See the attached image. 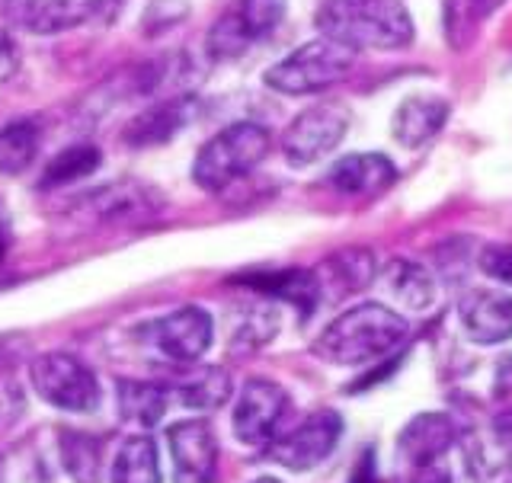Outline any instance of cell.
I'll list each match as a JSON object with an SVG mask.
<instances>
[{
  "mask_svg": "<svg viewBox=\"0 0 512 483\" xmlns=\"http://www.w3.org/2000/svg\"><path fill=\"white\" fill-rule=\"evenodd\" d=\"M407 336L410 324L404 314H397L388 304L365 301L330 320L314 340L311 352L320 362L340 368L375 365L404 346Z\"/></svg>",
  "mask_w": 512,
  "mask_h": 483,
  "instance_id": "6da1fadb",
  "label": "cell"
},
{
  "mask_svg": "<svg viewBox=\"0 0 512 483\" xmlns=\"http://www.w3.org/2000/svg\"><path fill=\"white\" fill-rule=\"evenodd\" d=\"M314 26L352 52H400L413 42V16L404 0H324Z\"/></svg>",
  "mask_w": 512,
  "mask_h": 483,
  "instance_id": "7a4b0ae2",
  "label": "cell"
},
{
  "mask_svg": "<svg viewBox=\"0 0 512 483\" xmlns=\"http://www.w3.org/2000/svg\"><path fill=\"white\" fill-rule=\"evenodd\" d=\"M269 151V132L256 122H234L208 138L196 160H192V180L205 192H221L234 180L247 176Z\"/></svg>",
  "mask_w": 512,
  "mask_h": 483,
  "instance_id": "3957f363",
  "label": "cell"
},
{
  "mask_svg": "<svg viewBox=\"0 0 512 483\" xmlns=\"http://www.w3.org/2000/svg\"><path fill=\"white\" fill-rule=\"evenodd\" d=\"M356 64V52L340 42H333L327 36H317L311 42L298 45L292 55H285L263 74L266 87L285 93V96H308L320 93L352 71Z\"/></svg>",
  "mask_w": 512,
  "mask_h": 483,
  "instance_id": "277c9868",
  "label": "cell"
},
{
  "mask_svg": "<svg viewBox=\"0 0 512 483\" xmlns=\"http://www.w3.org/2000/svg\"><path fill=\"white\" fill-rule=\"evenodd\" d=\"M285 16V0H234L208 29L205 48L215 61H234L247 55L256 42L269 39Z\"/></svg>",
  "mask_w": 512,
  "mask_h": 483,
  "instance_id": "5b68a950",
  "label": "cell"
},
{
  "mask_svg": "<svg viewBox=\"0 0 512 483\" xmlns=\"http://www.w3.org/2000/svg\"><path fill=\"white\" fill-rule=\"evenodd\" d=\"M29 378L36 394L58 410L68 413H93L100 407V384L90 368L68 356V352H42L32 359Z\"/></svg>",
  "mask_w": 512,
  "mask_h": 483,
  "instance_id": "8992f818",
  "label": "cell"
},
{
  "mask_svg": "<svg viewBox=\"0 0 512 483\" xmlns=\"http://www.w3.org/2000/svg\"><path fill=\"white\" fill-rule=\"evenodd\" d=\"M349 132V112L336 103H314L292 119L282 138L285 160L292 167H311L343 144Z\"/></svg>",
  "mask_w": 512,
  "mask_h": 483,
  "instance_id": "52a82bcc",
  "label": "cell"
},
{
  "mask_svg": "<svg viewBox=\"0 0 512 483\" xmlns=\"http://www.w3.org/2000/svg\"><path fill=\"white\" fill-rule=\"evenodd\" d=\"M343 436V416L336 410H317L308 420H301L288 436H276L266 448L263 458L282 464L285 471H311L320 461H327Z\"/></svg>",
  "mask_w": 512,
  "mask_h": 483,
  "instance_id": "ba28073f",
  "label": "cell"
},
{
  "mask_svg": "<svg viewBox=\"0 0 512 483\" xmlns=\"http://www.w3.org/2000/svg\"><path fill=\"white\" fill-rule=\"evenodd\" d=\"M141 336L164 359L189 365L199 362L208 352V346H212L215 324L208 311L196 308V304H186V308H176L164 317H157L154 324L141 330Z\"/></svg>",
  "mask_w": 512,
  "mask_h": 483,
  "instance_id": "9c48e42d",
  "label": "cell"
},
{
  "mask_svg": "<svg viewBox=\"0 0 512 483\" xmlns=\"http://www.w3.org/2000/svg\"><path fill=\"white\" fill-rule=\"evenodd\" d=\"M288 410V394L269 378H250L240 388L234 407V436L237 442L266 448L282 426V416Z\"/></svg>",
  "mask_w": 512,
  "mask_h": 483,
  "instance_id": "30bf717a",
  "label": "cell"
},
{
  "mask_svg": "<svg viewBox=\"0 0 512 483\" xmlns=\"http://www.w3.org/2000/svg\"><path fill=\"white\" fill-rule=\"evenodd\" d=\"M173 480L176 483H212L218 471V442L205 420L176 423L167 432Z\"/></svg>",
  "mask_w": 512,
  "mask_h": 483,
  "instance_id": "8fae6325",
  "label": "cell"
},
{
  "mask_svg": "<svg viewBox=\"0 0 512 483\" xmlns=\"http://www.w3.org/2000/svg\"><path fill=\"white\" fill-rule=\"evenodd\" d=\"M106 7L109 0H7L10 20L36 36L84 26L96 16H106Z\"/></svg>",
  "mask_w": 512,
  "mask_h": 483,
  "instance_id": "7c38bea8",
  "label": "cell"
},
{
  "mask_svg": "<svg viewBox=\"0 0 512 483\" xmlns=\"http://www.w3.org/2000/svg\"><path fill=\"white\" fill-rule=\"evenodd\" d=\"M458 317L464 336L477 346H496L512 340V298L493 288H474L461 298Z\"/></svg>",
  "mask_w": 512,
  "mask_h": 483,
  "instance_id": "4fadbf2b",
  "label": "cell"
},
{
  "mask_svg": "<svg viewBox=\"0 0 512 483\" xmlns=\"http://www.w3.org/2000/svg\"><path fill=\"white\" fill-rule=\"evenodd\" d=\"M196 116V96H170V100H160L154 106H148L128 122L122 141L128 148H157V144H167L170 138H176L183 128Z\"/></svg>",
  "mask_w": 512,
  "mask_h": 483,
  "instance_id": "5bb4252c",
  "label": "cell"
},
{
  "mask_svg": "<svg viewBox=\"0 0 512 483\" xmlns=\"http://www.w3.org/2000/svg\"><path fill=\"white\" fill-rule=\"evenodd\" d=\"M234 282L253 288V292H263L276 301H288L301 317H311L320 308V301H324V288H320L317 269L247 272V276H237Z\"/></svg>",
  "mask_w": 512,
  "mask_h": 483,
  "instance_id": "9a60e30c",
  "label": "cell"
},
{
  "mask_svg": "<svg viewBox=\"0 0 512 483\" xmlns=\"http://www.w3.org/2000/svg\"><path fill=\"white\" fill-rule=\"evenodd\" d=\"M455 439H458V426L445 413H420L400 432L397 452L420 471L429 468V464H439V458L455 445Z\"/></svg>",
  "mask_w": 512,
  "mask_h": 483,
  "instance_id": "2e32d148",
  "label": "cell"
},
{
  "mask_svg": "<svg viewBox=\"0 0 512 483\" xmlns=\"http://www.w3.org/2000/svg\"><path fill=\"white\" fill-rule=\"evenodd\" d=\"M397 176V167L384 154H346L327 170V183L343 196H378Z\"/></svg>",
  "mask_w": 512,
  "mask_h": 483,
  "instance_id": "e0dca14e",
  "label": "cell"
},
{
  "mask_svg": "<svg viewBox=\"0 0 512 483\" xmlns=\"http://www.w3.org/2000/svg\"><path fill=\"white\" fill-rule=\"evenodd\" d=\"M448 122V103L442 96H407L391 116V135L400 148H423Z\"/></svg>",
  "mask_w": 512,
  "mask_h": 483,
  "instance_id": "ac0fdd59",
  "label": "cell"
},
{
  "mask_svg": "<svg viewBox=\"0 0 512 483\" xmlns=\"http://www.w3.org/2000/svg\"><path fill=\"white\" fill-rule=\"evenodd\" d=\"M317 279L324 288V301L356 295L375 282V256L372 250H340L317 269Z\"/></svg>",
  "mask_w": 512,
  "mask_h": 483,
  "instance_id": "d6986e66",
  "label": "cell"
},
{
  "mask_svg": "<svg viewBox=\"0 0 512 483\" xmlns=\"http://www.w3.org/2000/svg\"><path fill=\"white\" fill-rule=\"evenodd\" d=\"M93 208V221H128V218H141L154 212L160 205V199L154 196L151 189H144L138 183H116L106 186L93 196L80 199Z\"/></svg>",
  "mask_w": 512,
  "mask_h": 483,
  "instance_id": "ffe728a7",
  "label": "cell"
},
{
  "mask_svg": "<svg viewBox=\"0 0 512 483\" xmlns=\"http://www.w3.org/2000/svg\"><path fill=\"white\" fill-rule=\"evenodd\" d=\"M384 288L397 304H404L407 311L416 314L429 311L432 301H436V282H432L429 269L413 260H394L384 272Z\"/></svg>",
  "mask_w": 512,
  "mask_h": 483,
  "instance_id": "44dd1931",
  "label": "cell"
},
{
  "mask_svg": "<svg viewBox=\"0 0 512 483\" xmlns=\"http://www.w3.org/2000/svg\"><path fill=\"white\" fill-rule=\"evenodd\" d=\"M116 394H119L122 420L135 423L141 429H154L164 420L167 404H170V391L151 381H119Z\"/></svg>",
  "mask_w": 512,
  "mask_h": 483,
  "instance_id": "7402d4cb",
  "label": "cell"
},
{
  "mask_svg": "<svg viewBox=\"0 0 512 483\" xmlns=\"http://www.w3.org/2000/svg\"><path fill=\"white\" fill-rule=\"evenodd\" d=\"M468 468L477 477H487V474H500L512 464V410H503L493 416V423L487 429V439L484 442H474L468 448Z\"/></svg>",
  "mask_w": 512,
  "mask_h": 483,
  "instance_id": "603a6c76",
  "label": "cell"
},
{
  "mask_svg": "<svg viewBox=\"0 0 512 483\" xmlns=\"http://www.w3.org/2000/svg\"><path fill=\"white\" fill-rule=\"evenodd\" d=\"M42 148V128L32 119H10L0 125V173L20 176Z\"/></svg>",
  "mask_w": 512,
  "mask_h": 483,
  "instance_id": "cb8c5ba5",
  "label": "cell"
},
{
  "mask_svg": "<svg viewBox=\"0 0 512 483\" xmlns=\"http://www.w3.org/2000/svg\"><path fill=\"white\" fill-rule=\"evenodd\" d=\"M500 0H445L442 4V29L445 42L452 52H464L474 39L484 20L493 13Z\"/></svg>",
  "mask_w": 512,
  "mask_h": 483,
  "instance_id": "d4e9b609",
  "label": "cell"
},
{
  "mask_svg": "<svg viewBox=\"0 0 512 483\" xmlns=\"http://www.w3.org/2000/svg\"><path fill=\"white\" fill-rule=\"evenodd\" d=\"M58 455L64 471H68L77 483H100L103 474V442L87 432L61 429L58 436Z\"/></svg>",
  "mask_w": 512,
  "mask_h": 483,
  "instance_id": "484cf974",
  "label": "cell"
},
{
  "mask_svg": "<svg viewBox=\"0 0 512 483\" xmlns=\"http://www.w3.org/2000/svg\"><path fill=\"white\" fill-rule=\"evenodd\" d=\"M231 391H234V384L224 368H202L199 375L176 384L170 394L189 410H218L231 400Z\"/></svg>",
  "mask_w": 512,
  "mask_h": 483,
  "instance_id": "4316f807",
  "label": "cell"
},
{
  "mask_svg": "<svg viewBox=\"0 0 512 483\" xmlns=\"http://www.w3.org/2000/svg\"><path fill=\"white\" fill-rule=\"evenodd\" d=\"M112 483H160V458L151 436H132L119 448Z\"/></svg>",
  "mask_w": 512,
  "mask_h": 483,
  "instance_id": "83f0119b",
  "label": "cell"
},
{
  "mask_svg": "<svg viewBox=\"0 0 512 483\" xmlns=\"http://www.w3.org/2000/svg\"><path fill=\"white\" fill-rule=\"evenodd\" d=\"M103 164V154L96 144H71L52 157V164L45 167L42 173V189H58V186H68L84 180V176L96 173Z\"/></svg>",
  "mask_w": 512,
  "mask_h": 483,
  "instance_id": "f1b7e54d",
  "label": "cell"
},
{
  "mask_svg": "<svg viewBox=\"0 0 512 483\" xmlns=\"http://www.w3.org/2000/svg\"><path fill=\"white\" fill-rule=\"evenodd\" d=\"M186 16H189L186 0H151L148 10L141 16V29H144V36H160V32L183 23Z\"/></svg>",
  "mask_w": 512,
  "mask_h": 483,
  "instance_id": "f546056e",
  "label": "cell"
},
{
  "mask_svg": "<svg viewBox=\"0 0 512 483\" xmlns=\"http://www.w3.org/2000/svg\"><path fill=\"white\" fill-rule=\"evenodd\" d=\"M276 330H279L276 311H272V308L256 311V314L247 317V324L234 333V349H250V352L260 349V346H266L272 340V336H276Z\"/></svg>",
  "mask_w": 512,
  "mask_h": 483,
  "instance_id": "4dcf8cb0",
  "label": "cell"
},
{
  "mask_svg": "<svg viewBox=\"0 0 512 483\" xmlns=\"http://www.w3.org/2000/svg\"><path fill=\"white\" fill-rule=\"evenodd\" d=\"M477 266H480V272H484L487 279L503 282V285H512V244L487 247L484 253H480Z\"/></svg>",
  "mask_w": 512,
  "mask_h": 483,
  "instance_id": "1f68e13d",
  "label": "cell"
},
{
  "mask_svg": "<svg viewBox=\"0 0 512 483\" xmlns=\"http://www.w3.org/2000/svg\"><path fill=\"white\" fill-rule=\"evenodd\" d=\"M16 71H20V52H16V42L0 29V84H7Z\"/></svg>",
  "mask_w": 512,
  "mask_h": 483,
  "instance_id": "d6a6232c",
  "label": "cell"
},
{
  "mask_svg": "<svg viewBox=\"0 0 512 483\" xmlns=\"http://www.w3.org/2000/svg\"><path fill=\"white\" fill-rule=\"evenodd\" d=\"M349 483H381L378 477V461H375V448H368V452H362L356 471H352Z\"/></svg>",
  "mask_w": 512,
  "mask_h": 483,
  "instance_id": "836d02e7",
  "label": "cell"
},
{
  "mask_svg": "<svg viewBox=\"0 0 512 483\" xmlns=\"http://www.w3.org/2000/svg\"><path fill=\"white\" fill-rule=\"evenodd\" d=\"M493 394L506 400L512 394V356H506L500 362V368H496V384H493Z\"/></svg>",
  "mask_w": 512,
  "mask_h": 483,
  "instance_id": "e575fe53",
  "label": "cell"
},
{
  "mask_svg": "<svg viewBox=\"0 0 512 483\" xmlns=\"http://www.w3.org/2000/svg\"><path fill=\"white\" fill-rule=\"evenodd\" d=\"M413 483H452V474H448L445 464H429V468L416 471Z\"/></svg>",
  "mask_w": 512,
  "mask_h": 483,
  "instance_id": "d590c367",
  "label": "cell"
},
{
  "mask_svg": "<svg viewBox=\"0 0 512 483\" xmlns=\"http://www.w3.org/2000/svg\"><path fill=\"white\" fill-rule=\"evenodd\" d=\"M253 483H279L276 477H260V480H253Z\"/></svg>",
  "mask_w": 512,
  "mask_h": 483,
  "instance_id": "8d00e7d4",
  "label": "cell"
}]
</instances>
